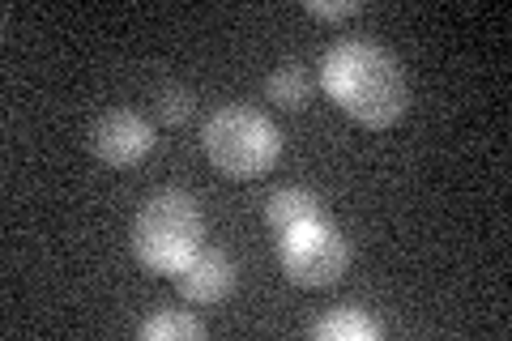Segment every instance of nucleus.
<instances>
[{
  "label": "nucleus",
  "instance_id": "1",
  "mask_svg": "<svg viewBox=\"0 0 512 341\" xmlns=\"http://www.w3.org/2000/svg\"><path fill=\"white\" fill-rule=\"evenodd\" d=\"M325 69V90L333 94L350 120L363 128H393L410 107V86L402 60L376 43H338L320 60Z\"/></svg>",
  "mask_w": 512,
  "mask_h": 341
},
{
  "label": "nucleus",
  "instance_id": "10",
  "mask_svg": "<svg viewBox=\"0 0 512 341\" xmlns=\"http://www.w3.org/2000/svg\"><path fill=\"white\" fill-rule=\"evenodd\" d=\"M137 333H141V341H201L205 324L192 312H158L141 324Z\"/></svg>",
  "mask_w": 512,
  "mask_h": 341
},
{
  "label": "nucleus",
  "instance_id": "3",
  "mask_svg": "<svg viewBox=\"0 0 512 341\" xmlns=\"http://www.w3.org/2000/svg\"><path fill=\"white\" fill-rule=\"evenodd\" d=\"M205 158L214 162V171L222 180H261L278 167L282 158V133L274 124H269L261 111L252 107H218L210 120H205Z\"/></svg>",
  "mask_w": 512,
  "mask_h": 341
},
{
  "label": "nucleus",
  "instance_id": "8",
  "mask_svg": "<svg viewBox=\"0 0 512 341\" xmlns=\"http://www.w3.org/2000/svg\"><path fill=\"white\" fill-rule=\"evenodd\" d=\"M312 77H308V69L303 64H295V60H286V64H278L274 73H269V81H265V99L274 103V107H282V111H303L312 103Z\"/></svg>",
  "mask_w": 512,
  "mask_h": 341
},
{
  "label": "nucleus",
  "instance_id": "9",
  "mask_svg": "<svg viewBox=\"0 0 512 341\" xmlns=\"http://www.w3.org/2000/svg\"><path fill=\"white\" fill-rule=\"evenodd\" d=\"M380 333H384L380 320H372L363 307H338V312L320 316L312 324V337L320 341H376Z\"/></svg>",
  "mask_w": 512,
  "mask_h": 341
},
{
  "label": "nucleus",
  "instance_id": "7",
  "mask_svg": "<svg viewBox=\"0 0 512 341\" xmlns=\"http://www.w3.org/2000/svg\"><path fill=\"white\" fill-rule=\"evenodd\" d=\"M265 222L274 226L278 235H286V231H299V226H312V222H329V209L312 188H278V192H269V201H265Z\"/></svg>",
  "mask_w": 512,
  "mask_h": 341
},
{
  "label": "nucleus",
  "instance_id": "6",
  "mask_svg": "<svg viewBox=\"0 0 512 341\" xmlns=\"http://www.w3.org/2000/svg\"><path fill=\"white\" fill-rule=\"evenodd\" d=\"M175 290H180V299L192 303V307H210V303H222L235 295L239 286V269L227 252L218 248H201L192 261L175 273Z\"/></svg>",
  "mask_w": 512,
  "mask_h": 341
},
{
  "label": "nucleus",
  "instance_id": "12",
  "mask_svg": "<svg viewBox=\"0 0 512 341\" xmlns=\"http://www.w3.org/2000/svg\"><path fill=\"white\" fill-rule=\"evenodd\" d=\"M303 9H308L312 18H320V22H346V18H359L363 5H359V0H333V5H329V0H325V5H320V0H308Z\"/></svg>",
  "mask_w": 512,
  "mask_h": 341
},
{
  "label": "nucleus",
  "instance_id": "5",
  "mask_svg": "<svg viewBox=\"0 0 512 341\" xmlns=\"http://www.w3.org/2000/svg\"><path fill=\"white\" fill-rule=\"evenodd\" d=\"M154 128L128 107H116L94 120L90 128V154L107 162V167H137L154 154Z\"/></svg>",
  "mask_w": 512,
  "mask_h": 341
},
{
  "label": "nucleus",
  "instance_id": "4",
  "mask_svg": "<svg viewBox=\"0 0 512 341\" xmlns=\"http://www.w3.org/2000/svg\"><path fill=\"white\" fill-rule=\"evenodd\" d=\"M278 261H282L286 282H295L303 290H325L346 278L350 243L333 222H312L278 239Z\"/></svg>",
  "mask_w": 512,
  "mask_h": 341
},
{
  "label": "nucleus",
  "instance_id": "2",
  "mask_svg": "<svg viewBox=\"0 0 512 341\" xmlns=\"http://www.w3.org/2000/svg\"><path fill=\"white\" fill-rule=\"evenodd\" d=\"M205 248V214L180 188L154 192L133 222V256L150 278H175Z\"/></svg>",
  "mask_w": 512,
  "mask_h": 341
},
{
  "label": "nucleus",
  "instance_id": "11",
  "mask_svg": "<svg viewBox=\"0 0 512 341\" xmlns=\"http://www.w3.org/2000/svg\"><path fill=\"white\" fill-rule=\"evenodd\" d=\"M192 111H197V99H192L188 86H163V90L154 94V116H158V124L180 128V124L192 120Z\"/></svg>",
  "mask_w": 512,
  "mask_h": 341
}]
</instances>
